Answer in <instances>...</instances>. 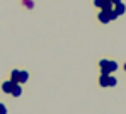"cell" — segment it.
<instances>
[{"label": "cell", "mask_w": 126, "mask_h": 114, "mask_svg": "<svg viewBox=\"0 0 126 114\" xmlns=\"http://www.w3.org/2000/svg\"><path fill=\"white\" fill-rule=\"evenodd\" d=\"M118 70V63L116 61H111V60H107V63H106L104 68H101V73H112V71H116Z\"/></svg>", "instance_id": "1"}, {"label": "cell", "mask_w": 126, "mask_h": 114, "mask_svg": "<svg viewBox=\"0 0 126 114\" xmlns=\"http://www.w3.org/2000/svg\"><path fill=\"white\" fill-rule=\"evenodd\" d=\"M97 19H99V22L107 24V22H109V14H107L106 10H101V12H99V15H97Z\"/></svg>", "instance_id": "2"}, {"label": "cell", "mask_w": 126, "mask_h": 114, "mask_svg": "<svg viewBox=\"0 0 126 114\" xmlns=\"http://www.w3.org/2000/svg\"><path fill=\"white\" fill-rule=\"evenodd\" d=\"M14 85H16L14 82H3V84H2V90L5 92V94H10V92H12V87H14Z\"/></svg>", "instance_id": "3"}, {"label": "cell", "mask_w": 126, "mask_h": 114, "mask_svg": "<svg viewBox=\"0 0 126 114\" xmlns=\"http://www.w3.org/2000/svg\"><path fill=\"white\" fill-rule=\"evenodd\" d=\"M10 94H12V97H19V95L22 94V87H21V84H16V85L12 87V92H10Z\"/></svg>", "instance_id": "4"}, {"label": "cell", "mask_w": 126, "mask_h": 114, "mask_svg": "<svg viewBox=\"0 0 126 114\" xmlns=\"http://www.w3.org/2000/svg\"><path fill=\"white\" fill-rule=\"evenodd\" d=\"M116 12H118V15H123L126 12V5L123 3V2H119V3H116V9H114Z\"/></svg>", "instance_id": "5"}, {"label": "cell", "mask_w": 126, "mask_h": 114, "mask_svg": "<svg viewBox=\"0 0 126 114\" xmlns=\"http://www.w3.org/2000/svg\"><path fill=\"white\" fill-rule=\"evenodd\" d=\"M19 70H12V73H10V82H14V84H19Z\"/></svg>", "instance_id": "6"}, {"label": "cell", "mask_w": 126, "mask_h": 114, "mask_svg": "<svg viewBox=\"0 0 126 114\" xmlns=\"http://www.w3.org/2000/svg\"><path fill=\"white\" fill-rule=\"evenodd\" d=\"M107 78H109V75H107V73H101V78H99L101 87H107Z\"/></svg>", "instance_id": "7"}, {"label": "cell", "mask_w": 126, "mask_h": 114, "mask_svg": "<svg viewBox=\"0 0 126 114\" xmlns=\"http://www.w3.org/2000/svg\"><path fill=\"white\" fill-rule=\"evenodd\" d=\"M27 78H29L27 71H21V73H19V84H24V82H27Z\"/></svg>", "instance_id": "8"}, {"label": "cell", "mask_w": 126, "mask_h": 114, "mask_svg": "<svg viewBox=\"0 0 126 114\" xmlns=\"http://www.w3.org/2000/svg\"><path fill=\"white\" fill-rule=\"evenodd\" d=\"M116 84H118V80H116V78L109 73V78H107V87H114Z\"/></svg>", "instance_id": "9"}, {"label": "cell", "mask_w": 126, "mask_h": 114, "mask_svg": "<svg viewBox=\"0 0 126 114\" xmlns=\"http://www.w3.org/2000/svg\"><path fill=\"white\" fill-rule=\"evenodd\" d=\"M107 14H109V21H114V19H118V17H119V15H118V12H116L114 9H111Z\"/></svg>", "instance_id": "10"}, {"label": "cell", "mask_w": 126, "mask_h": 114, "mask_svg": "<svg viewBox=\"0 0 126 114\" xmlns=\"http://www.w3.org/2000/svg\"><path fill=\"white\" fill-rule=\"evenodd\" d=\"M101 9H102V10H106V12H109V10L112 9V3H111L109 0H106V2H104V5H102Z\"/></svg>", "instance_id": "11"}, {"label": "cell", "mask_w": 126, "mask_h": 114, "mask_svg": "<svg viewBox=\"0 0 126 114\" xmlns=\"http://www.w3.org/2000/svg\"><path fill=\"white\" fill-rule=\"evenodd\" d=\"M104 2H106V0H94V5H95V7H102Z\"/></svg>", "instance_id": "12"}, {"label": "cell", "mask_w": 126, "mask_h": 114, "mask_svg": "<svg viewBox=\"0 0 126 114\" xmlns=\"http://www.w3.org/2000/svg\"><path fill=\"white\" fill-rule=\"evenodd\" d=\"M0 114H7V107L3 104H0Z\"/></svg>", "instance_id": "13"}, {"label": "cell", "mask_w": 126, "mask_h": 114, "mask_svg": "<svg viewBox=\"0 0 126 114\" xmlns=\"http://www.w3.org/2000/svg\"><path fill=\"white\" fill-rule=\"evenodd\" d=\"M106 63H107V60H101V61H99V67H101V68H104Z\"/></svg>", "instance_id": "14"}, {"label": "cell", "mask_w": 126, "mask_h": 114, "mask_svg": "<svg viewBox=\"0 0 126 114\" xmlns=\"http://www.w3.org/2000/svg\"><path fill=\"white\" fill-rule=\"evenodd\" d=\"M109 2H111V3H119L121 0H109Z\"/></svg>", "instance_id": "15"}, {"label": "cell", "mask_w": 126, "mask_h": 114, "mask_svg": "<svg viewBox=\"0 0 126 114\" xmlns=\"http://www.w3.org/2000/svg\"><path fill=\"white\" fill-rule=\"evenodd\" d=\"M125 70H126V63H125Z\"/></svg>", "instance_id": "16"}]
</instances>
